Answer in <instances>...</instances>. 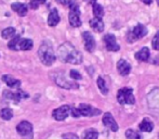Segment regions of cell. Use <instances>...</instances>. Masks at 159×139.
I'll list each match as a JSON object with an SVG mask.
<instances>
[{"instance_id":"cell-1","label":"cell","mask_w":159,"mask_h":139,"mask_svg":"<svg viewBox=\"0 0 159 139\" xmlns=\"http://www.w3.org/2000/svg\"><path fill=\"white\" fill-rule=\"evenodd\" d=\"M57 55L59 59L65 63L80 64L82 62V55L70 42H64L61 45L57 51Z\"/></svg>"},{"instance_id":"cell-2","label":"cell","mask_w":159,"mask_h":139,"mask_svg":"<svg viewBox=\"0 0 159 139\" xmlns=\"http://www.w3.org/2000/svg\"><path fill=\"white\" fill-rule=\"evenodd\" d=\"M38 55H39L40 61L47 66L52 65L55 61L54 50H53L52 45L49 41L42 42L41 46L39 47V50H38Z\"/></svg>"},{"instance_id":"cell-3","label":"cell","mask_w":159,"mask_h":139,"mask_svg":"<svg viewBox=\"0 0 159 139\" xmlns=\"http://www.w3.org/2000/svg\"><path fill=\"white\" fill-rule=\"evenodd\" d=\"M117 100L120 104H134L135 98L133 96V90L128 87L119 89L117 93Z\"/></svg>"},{"instance_id":"cell-4","label":"cell","mask_w":159,"mask_h":139,"mask_svg":"<svg viewBox=\"0 0 159 139\" xmlns=\"http://www.w3.org/2000/svg\"><path fill=\"white\" fill-rule=\"evenodd\" d=\"M146 34H147V28L145 27L144 25H142V24H138V25L128 34V41L132 42L136 39L143 38Z\"/></svg>"},{"instance_id":"cell-5","label":"cell","mask_w":159,"mask_h":139,"mask_svg":"<svg viewBox=\"0 0 159 139\" xmlns=\"http://www.w3.org/2000/svg\"><path fill=\"white\" fill-rule=\"evenodd\" d=\"M69 23L73 27H79L81 26V20H80V11L79 7H75V8H71L69 11Z\"/></svg>"},{"instance_id":"cell-6","label":"cell","mask_w":159,"mask_h":139,"mask_svg":"<svg viewBox=\"0 0 159 139\" xmlns=\"http://www.w3.org/2000/svg\"><path fill=\"white\" fill-rule=\"evenodd\" d=\"M70 110L71 109L69 108V105H62V107L57 108V109H55L53 111L52 115L57 121H63L69 115Z\"/></svg>"},{"instance_id":"cell-7","label":"cell","mask_w":159,"mask_h":139,"mask_svg":"<svg viewBox=\"0 0 159 139\" xmlns=\"http://www.w3.org/2000/svg\"><path fill=\"white\" fill-rule=\"evenodd\" d=\"M104 42L106 49L108 51H118L120 49L119 45L117 44L116 37L113 34H106L104 36Z\"/></svg>"},{"instance_id":"cell-8","label":"cell","mask_w":159,"mask_h":139,"mask_svg":"<svg viewBox=\"0 0 159 139\" xmlns=\"http://www.w3.org/2000/svg\"><path fill=\"white\" fill-rule=\"evenodd\" d=\"M82 38H84V48L89 52H93L95 49V39L93 37V35L89 32H84L82 34Z\"/></svg>"},{"instance_id":"cell-9","label":"cell","mask_w":159,"mask_h":139,"mask_svg":"<svg viewBox=\"0 0 159 139\" xmlns=\"http://www.w3.org/2000/svg\"><path fill=\"white\" fill-rule=\"evenodd\" d=\"M16 131L22 136H30L33 134V125L27 121H23L16 126Z\"/></svg>"},{"instance_id":"cell-10","label":"cell","mask_w":159,"mask_h":139,"mask_svg":"<svg viewBox=\"0 0 159 139\" xmlns=\"http://www.w3.org/2000/svg\"><path fill=\"white\" fill-rule=\"evenodd\" d=\"M103 124L106 127H108L111 131H113V132L118 131V124L116 123L115 118L113 117L111 113H109V112H106V113L104 114V116H103Z\"/></svg>"},{"instance_id":"cell-11","label":"cell","mask_w":159,"mask_h":139,"mask_svg":"<svg viewBox=\"0 0 159 139\" xmlns=\"http://www.w3.org/2000/svg\"><path fill=\"white\" fill-rule=\"evenodd\" d=\"M78 109H79L81 115H84V116H94V115H98V114H101L100 110L94 109V108H92L89 104L81 103L79 105Z\"/></svg>"},{"instance_id":"cell-12","label":"cell","mask_w":159,"mask_h":139,"mask_svg":"<svg viewBox=\"0 0 159 139\" xmlns=\"http://www.w3.org/2000/svg\"><path fill=\"white\" fill-rule=\"evenodd\" d=\"M117 70H118V72H119L120 75L126 76L131 72V65H130V63L128 61L121 59V60H119L117 63Z\"/></svg>"},{"instance_id":"cell-13","label":"cell","mask_w":159,"mask_h":139,"mask_svg":"<svg viewBox=\"0 0 159 139\" xmlns=\"http://www.w3.org/2000/svg\"><path fill=\"white\" fill-rule=\"evenodd\" d=\"M2 80L11 88H19L21 86V82L11 75H3L2 76Z\"/></svg>"},{"instance_id":"cell-14","label":"cell","mask_w":159,"mask_h":139,"mask_svg":"<svg viewBox=\"0 0 159 139\" xmlns=\"http://www.w3.org/2000/svg\"><path fill=\"white\" fill-rule=\"evenodd\" d=\"M60 22V15H59V12H57V9H52L50 12V14H49L48 17V24L49 26H52V27H54V26H57V24H59Z\"/></svg>"},{"instance_id":"cell-15","label":"cell","mask_w":159,"mask_h":139,"mask_svg":"<svg viewBox=\"0 0 159 139\" xmlns=\"http://www.w3.org/2000/svg\"><path fill=\"white\" fill-rule=\"evenodd\" d=\"M11 8H12V10L14 11V12H16L20 17H25V15L27 14V11H28L27 6L24 3H19V2H16V3H13L12 6H11Z\"/></svg>"},{"instance_id":"cell-16","label":"cell","mask_w":159,"mask_h":139,"mask_svg":"<svg viewBox=\"0 0 159 139\" xmlns=\"http://www.w3.org/2000/svg\"><path fill=\"white\" fill-rule=\"evenodd\" d=\"M149 55H151V52H149V49L147 47H144L142 48L140 51L135 53V58L139 61H143V62H147L149 59Z\"/></svg>"},{"instance_id":"cell-17","label":"cell","mask_w":159,"mask_h":139,"mask_svg":"<svg viewBox=\"0 0 159 139\" xmlns=\"http://www.w3.org/2000/svg\"><path fill=\"white\" fill-rule=\"evenodd\" d=\"M90 26L92 27L93 31H95L98 33H102L104 31V23H103L102 19L94 17V19L90 20Z\"/></svg>"},{"instance_id":"cell-18","label":"cell","mask_w":159,"mask_h":139,"mask_svg":"<svg viewBox=\"0 0 159 139\" xmlns=\"http://www.w3.org/2000/svg\"><path fill=\"white\" fill-rule=\"evenodd\" d=\"M139 128H140L142 132L149 133V132H152L154 129V124L151 120H148V118H144V120L140 123V125H139Z\"/></svg>"},{"instance_id":"cell-19","label":"cell","mask_w":159,"mask_h":139,"mask_svg":"<svg viewBox=\"0 0 159 139\" xmlns=\"http://www.w3.org/2000/svg\"><path fill=\"white\" fill-rule=\"evenodd\" d=\"M57 84L59 85V86L63 87V88H66V89H71V88H78V85L75 84V83H70V82H67L66 79H65L64 77H57Z\"/></svg>"},{"instance_id":"cell-20","label":"cell","mask_w":159,"mask_h":139,"mask_svg":"<svg viewBox=\"0 0 159 139\" xmlns=\"http://www.w3.org/2000/svg\"><path fill=\"white\" fill-rule=\"evenodd\" d=\"M33 40L32 39H28V38H24V39H21L20 41V49L21 50H30L33 48Z\"/></svg>"},{"instance_id":"cell-21","label":"cell","mask_w":159,"mask_h":139,"mask_svg":"<svg viewBox=\"0 0 159 139\" xmlns=\"http://www.w3.org/2000/svg\"><path fill=\"white\" fill-rule=\"evenodd\" d=\"M20 41H21V38L19 35H16L9 41L8 47L11 50H20Z\"/></svg>"},{"instance_id":"cell-22","label":"cell","mask_w":159,"mask_h":139,"mask_svg":"<svg viewBox=\"0 0 159 139\" xmlns=\"http://www.w3.org/2000/svg\"><path fill=\"white\" fill-rule=\"evenodd\" d=\"M93 14H94L95 17H98V19H102L103 15H104V9H103V7L101 6V4L98 3H94L93 4Z\"/></svg>"},{"instance_id":"cell-23","label":"cell","mask_w":159,"mask_h":139,"mask_svg":"<svg viewBox=\"0 0 159 139\" xmlns=\"http://www.w3.org/2000/svg\"><path fill=\"white\" fill-rule=\"evenodd\" d=\"M0 116H1V118H3V120L9 121L13 117V111L11 109H9V108H4V109H2L1 111H0Z\"/></svg>"},{"instance_id":"cell-24","label":"cell","mask_w":159,"mask_h":139,"mask_svg":"<svg viewBox=\"0 0 159 139\" xmlns=\"http://www.w3.org/2000/svg\"><path fill=\"white\" fill-rule=\"evenodd\" d=\"M96 84H98V89L101 90V93H103V95H107V93H108V89H107L106 87V84H105V80L103 79L102 77H98V79H96Z\"/></svg>"},{"instance_id":"cell-25","label":"cell","mask_w":159,"mask_h":139,"mask_svg":"<svg viewBox=\"0 0 159 139\" xmlns=\"http://www.w3.org/2000/svg\"><path fill=\"white\" fill-rule=\"evenodd\" d=\"M1 36H2V38H4V39H9V38L15 37V28H13V27L6 28V30L2 31Z\"/></svg>"},{"instance_id":"cell-26","label":"cell","mask_w":159,"mask_h":139,"mask_svg":"<svg viewBox=\"0 0 159 139\" xmlns=\"http://www.w3.org/2000/svg\"><path fill=\"white\" fill-rule=\"evenodd\" d=\"M98 134L94 129H88L84 134V139H98Z\"/></svg>"},{"instance_id":"cell-27","label":"cell","mask_w":159,"mask_h":139,"mask_svg":"<svg viewBox=\"0 0 159 139\" xmlns=\"http://www.w3.org/2000/svg\"><path fill=\"white\" fill-rule=\"evenodd\" d=\"M126 137L127 139H143L142 136L133 129H128L126 132Z\"/></svg>"},{"instance_id":"cell-28","label":"cell","mask_w":159,"mask_h":139,"mask_svg":"<svg viewBox=\"0 0 159 139\" xmlns=\"http://www.w3.org/2000/svg\"><path fill=\"white\" fill-rule=\"evenodd\" d=\"M43 3H46V0H30V7L33 10H37L39 8V6H41Z\"/></svg>"},{"instance_id":"cell-29","label":"cell","mask_w":159,"mask_h":139,"mask_svg":"<svg viewBox=\"0 0 159 139\" xmlns=\"http://www.w3.org/2000/svg\"><path fill=\"white\" fill-rule=\"evenodd\" d=\"M152 46L155 50L159 51V31L156 33V35L154 36L153 38V41H152Z\"/></svg>"},{"instance_id":"cell-30","label":"cell","mask_w":159,"mask_h":139,"mask_svg":"<svg viewBox=\"0 0 159 139\" xmlns=\"http://www.w3.org/2000/svg\"><path fill=\"white\" fill-rule=\"evenodd\" d=\"M69 75H70V77L73 78V79H76V80H79L82 78L81 75H80V73L76 71V70H71L70 73H69Z\"/></svg>"},{"instance_id":"cell-31","label":"cell","mask_w":159,"mask_h":139,"mask_svg":"<svg viewBox=\"0 0 159 139\" xmlns=\"http://www.w3.org/2000/svg\"><path fill=\"white\" fill-rule=\"evenodd\" d=\"M62 139H79V137H78L76 134L68 133V134H64L63 137H62Z\"/></svg>"},{"instance_id":"cell-32","label":"cell","mask_w":159,"mask_h":139,"mask_svg":"<svg viewBox=\"0 0 159 139\" xmlns=\"http://www.w3.org/2000/svg\"><path fill=\"white\" fill-rule=\"evenodd\" d=\"M70 113H71V115H73L74 117H79V116L81 115L79 109H76V108H73V109L70 110Z\"/></svg>"},{"instance_id":"cell-33","label":"cell","mask_w":159,"mask_h":139,"mask_svg":"<svg viewBox=\"0 0 159 139\" xmlns=\"http://www.w3.org/2000/svg\"><path fill=\"white\" fill-rule=\"evenodd\" d=\"M87 3H90V4H94L96 3V0H84Z\"/></svg>"},{"instance_id":"cell-34","label":"cell","mask_w":159,"mask_h":139,"mask_svg":"<svg viewBox=\"0 0 159 139\" xmlns=\"http://www.w3.org/2000/svg\"><path fill=\"white\" fill-rule=\"evenodd\" d=\"M141 1H142V2H144L145 4H151V3H152V1H153V0H141Z\"/></svg>"},{"instance_id":"cell-35","label":"cell","mask_w":159,"mask_h":139,"mask_svg":"<svg viewBox=\"0 0 159 139\" xmlns=\"http://www.w3.org/2000/svg\"><path fill=\"white\" fill-rule=\"evenodd\" d=\"M57 2H59V3H61V4H66L67 3L66 0H57Z\"/></svg>"},{"instance_id":"cell-36","label":"cell","mask_w":159,"mask_h":139,"mask_svg":"<svg viewBox=\"0 0 159 139\" xmlns=\"http://www.w3.org/2000/svg\"><path fill=\"white\" fill-rule=\"evenodd\" d=\"M157 3H158V4H159V0H157Z\"/></svg>"}]
</instances>
